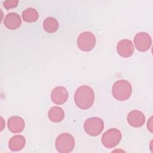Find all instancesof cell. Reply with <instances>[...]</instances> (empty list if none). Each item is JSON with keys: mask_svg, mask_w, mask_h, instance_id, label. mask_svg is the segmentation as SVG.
Returning a JSON list of instances; mask_svg holds the SVG:
<instances>
[{"mask_svg": "<svg viewBox=\"0 0 153 153\" xmlns=\"http://www.w3.org/2000/svg\"><path fill=\"white\" fill-rule=\"evenodd\" d=\"M94 92L93 88L86 85L79 86L74 94L75 103L81 109H87L91 108L94 103Z\"/></svg>", "mask_w": 153, "mask_h": 153, "instance_id": "1", "label": "cell"}, {"mask_svg": "<svg viewBox=\"0 0 153 153\" xmlns=\"http://www.w3.org/2000/svg\"><path fill=\"white\" fill-rule=\"evenodd\" d=\"M112 93L114 97L117 100L120 101L126 100L131 95V85L126 79L117 80L113 84Z\"/></svg>", "mask_w": 153, "mask_h": 153, "instance_id": "2", "label": "cell"}, {"mask_svg": "<svg viewBox=\"0 0 153 153\" xmlns=\"http://www.w3.org/2000/svg\"><path fill=\"white\" fill-rule=\"evenodd\" d=\"M55 146L59 152H71L75 146V139L71 134L63 133L57 137L55 141Z\"/></svg>", "mask_w": 153, "mask_h": 153, "instance_id": "3", "label": "cell"}, {"mask_svg": "<svg viewBox=\"0 0 153 153\" xmlns=\"http://www.w3.org/2000/svg\"><path fill=\"white\" fill-rule=\"evenodd\" d=\"M104 128V123L102 118L97 117L87 118L84 123V129L87 134L91 136L99 135Z\"/></svg>", "mask_w": 153, "mask_h": 153, "instance_id": "4", "label": "cell"}, {"mask_svg": "<svg viewBox=\"0 0 153 153\" xmlns=\"http://www.w3.org/2000/svg\"><path fill=\"white\" fill-rule=\"evenodd\" d=\"M122 134L117 128H112L106 131L102 136V143L107 148H113L121 141Z\"/></svg>", "mask_w": 153, "mask_h": 153, "instance_id": "5", "label": "cell"}, {"mask_svg": "<svg viewBox=\"0 0 153 153\" xmlns=\"http://www.w3.org/2000/svg\"><path fill=\"white\" fill-rule=\"evenodd\" d=\"M96 44L94 35L89 31H85L79 34L77 39L78 48L84 51H90L93 49Z\"/></svg>", "mask_w": 153, "mask_h": 153, "instance_id": "6", "label": "cell"}, {"mask_svg": "<svg viewBox=\"0 0 153 153\" xmlns=\"http://www.w3.org/2000/svg\"><path fill=\"white\" fill-rule=\"evenodd\" d=\"M135 47L139 51L144 52L148 50L152 44L151 36L146 32L137 33L134 38Z\"/></svg>", "mask_w": 153, "mask_h": 153, "instance_id": "7", "label": "cell"}, {"mask_svg": "<svg viewBox=\"0 0 153 153\" xmlns=\"http://www.w3.org/2000/svg\"><path fill=\"white\" fill-rule=\"evenodd\" d=\"M134 50V45L132 42L127 39L120 41L117 45V51L118 54L123 57H129L131 56Z\"/></svg>", "mask_w": 153, "mask_h": 153, "instance_id": "8", "label": "cell"}, {"mask_svg": "<svg viewBox=\"0 0 153 153\" xmlns=\"http://www.w3.org/2000/svg\"><path fill=\"white\" fill-rule=\"evenodd\" d=\"M51 99L56 105L63 104L68 99V91L65 87L57 86L53 89L51 93Z\"/></svg>", "mask_w": 153, "mask_h": 153, "instance_id": "9", "label": "cell"}, {"mask_svg": "<svg viewBox=\"0 0 153 153\" xmlns=\"http://www.w3.org/2000/svg\"><path fill=\"white\" fill-rule=\"evenodd\" d=\"M127 120L128 124L131 127H140L144 124L145 117L141 111L139 110H133L128 114Z\"/></svg>", "mask_w": 153, "mask_h": 153, "instance_id": "10", "label": "cell"}, {"mask_svg": "<svg viewBox=\"0 0 153 153\" xmlns=\"http://www.w3.org/2000/svg\"><path fill=\"white\" fill-rule=\"evenodd\" d=\"M24 120L19 116H13L8 120V128L12 133H18L22 132L25 128Z\"/></svg>", "mask_w": 153, "mask_h": 153, "instance_id": "11", "label": "cell"}, {"mask_svg": "<svg viewBox=\"0 0 153 153\" xmlns=\"http://www.w3.org/2000/svg\"><path fill=\"white\" fill-rule=\"evenodd\" d=\"M4 23L7 28L10 30H15L21 26L22 20L17 13H10L5 16Z\"/></svg>", "mask_w": 153, "mask_h": 153, "instance_id": "12", "label": "cell"}, {"mask_svg": "<svg viewBox=\"0 0 153 153\" xmlns=\"http://www.w3.org/2000/svg\"><path fill=\"white\" fill-rule=\"evenodd\" d=\"M26 139L22 135H15L13 136L8 143L9 148L12 151H19L22 150L25 146Z\"/></svg>", "mask_w": 153, "mask_h": 153, "instance_id": "13", "label": "cell"}, {"mask_svg": "<svg viewBox=\"0 0 153 153\" xmlns=\"http://www.w3.org/2000/svg\"><path fill=\"white\" fill-rule=\"evenodd\" d=\"M48 116L51 121L59 123L63 120L65 117V112L60 107L53 106L50 109Z\"/></svg>", "mask_w": 153, "mask_h": 153, "instance_id": "14", "label": "cell"}, {"mask_svg": "<svg viewBox=\"0 0 153 153\" xmlns=\"http://www.w3.org/2000/svg\"><path fill=\"white\" fill-rule=\"evenodd\" d=\"M58 21L53 17H47L43 22V27L44 30L48 33H54L59 28Z\"/></svg>", "mask_w": 153, "mask_h": 153, "instance_id": "15", "label": "cell"}, {"mask_svg": "<svg viewBox=\"0 0 153 153\" xmlns=\"http://www.w3.org/2000/svg\"><path fill=\"white\" fill-rule=\"evenodd\" d=\"M38 13L35 8H28L22 12V18L26 22H35L38 20Z\"/></svg>", "mask_w": 153, "mask_h": 153, "instance_id": "16", "label": "cell"}, {"mask_svg": "<svg viewBox=\"0 0 153 153\" xmlns=\"http://www.w3.org/2000/svg\"><path fill=\"white\" fill-rule=\"evenodd\" d=\"M19 3L17 0H8L4 2V7L7 9H10L17 7Z\"/></svg>", "mask_w": 153, "mask_h": 153, "instance_id": "17", "label": "cell"}, {"mask_svg": "<svg viewBox=\"0 0 153 153\" xmlns=\"http://www.w3.org/2000/svg\"><path fill=\"white\" fill-rule=\"evenodd\" d=\"M147 127L148 129L152 133V117H151L149 119V121H148L147 123Z\"/></svg>", "mask_w": 153, "mask_h": 153, "instance_id": "18", "label": "cell"}]
</instances>
